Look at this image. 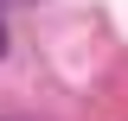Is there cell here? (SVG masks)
Masks as SVG:
<instances>
[{"mask_svg":"<svg viewBox=\"0 0 128 121\" xmlns=\"http://www.w3.org/2000/svg\"><path fill=\"white\" fill-rule=\"evenodd\" d=\"M0 58H6V26H0Z\"/></svg>","mask_w":128,"mask_h":121,"instance_id":"6da1fadb","label":"cell"},{"mask_svg":"<svg viewBox=\"0 0 128 121\" xmlns=\"http://www.w3.org/2000/svg\"><path fill=\"white\" fill-rule=\"evenodd\" d=\"M0 6H32V0H0Z\"/></svg>","mask_w":128,"mask_h":121,"instance_id":"7a4b0ae2","label":"cell"}]
</instances>
